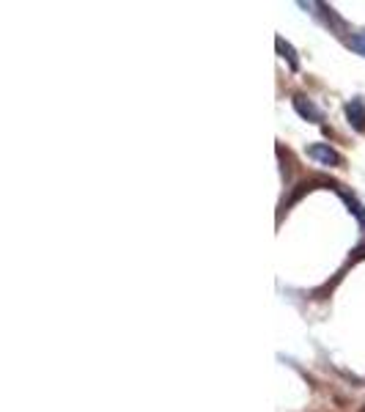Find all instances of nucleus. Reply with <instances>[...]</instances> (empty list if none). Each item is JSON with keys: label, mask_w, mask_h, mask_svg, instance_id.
<instances>
[{"label": "nucleus", "mask_w": 365, "mask_h": 412, "mask_svg": "<svg viewBox=\"0 0 365 412\" xmlns=\"http://www.w3.org/2000/svg\"><path fill=\"white\" fill-rule=\"evenodd\" d=\"M307 157L316 160V163H322V165H329V168L344 165V157H341V154H338L329 143H313L310 148H307Z\"/></svg>", "instance_id": "nucleus-1"}, {"label": "nucleus", "mask_w": 365, "mask_h": 412, "mask_svg": "<svg viewBox=\"0 0 365 412\" xmlns=\"http://www.w3.org/2000/svg\"><path fill=\"white\" fill-rule=\"evenodd\" d=\"M346 119L354 129H365V102L363 99H352L346 104Z\"/></svg>", "instance_id": "nucleus-2"}, {"label": "nucleus", "mask_w": 365, "mask_h": 412, "mask_svg": "<svg viewBox=\"0 0 365 412\" xmlns=\"http://www.w3.org/2000/svg\"><path fill=\"white\" fill-rule=\"evenodd\" d=\"M294 107H297V113H300L303 119H310V121H322V110H319L316 104L310 102V99H305V97H294Z\"/></svg>", "instance_id": "nucleus-3"}, {"label": "nucleus", "mask_w": 365, "mask_h": 412, "mask_svg": "<svg viewBox=\"0 0 365 412\" xmlns=\"http://www.w3.org/2000/svg\"><path fill=\"white\" fill-rule=\"evenodd\" d=\"M349 47H352L354 53L365 55V33H354V36H349Z\"/></svg>", "instance_id": "nucleus-4"}, {"label": "nucleus", "mask_w": 365, "mask_h": 412, "mask_svg": "<svg viewBox=\"0 0 365 412\" xmlns=\"http://www.w3.org/2000/svg\"><path fill=\"white\" fill-rule=\"evenodd\" d=\"M278 50H280V53H285V58H288V63H291V69H297V58H294V50H291V47H288V44H285L283 39H278Z\"/></svg>", "instance_id": "nucleus-5"}, {"label": "nucleus", "mask_w": 365, "mask_h": 412, "mask_svg": "<svg viewBox=\"0 0 365 412\" xmlns=\"http://www.w3.org/2000/svg\"><path fill=\"white\" fill-rule=\"evenodd\" d=\"M357 412H365V407H360V410H357Z\"/></svg>", "instance_id": "nucleus-6"}]
</instances>
